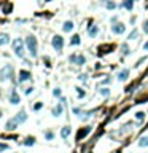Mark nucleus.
<instances>
[{
  "label": "nucleus",
  "mask_w": 148,
  "mask_h": 153,
  "mask_svg": "<svg viewBox=\"0 0 148 153\" xmlns=\"http://www.w3.org/2000/svg\"><path fill=\"white\" fill-rule=\"evenodd\" d=\"M26 46H27V50H29L30 56L32 58H37V38H35L34 35H29L26 38Z\"/></svg>",
  "instance_id": "nucleus-1"
},
{
  "label": "nucleus",
  "mask_w": 148,
  "mask_h": 153,
  "mask_svg": "<svg viewBox=\"0 0 148 153\" xmlns=\"http://www.w3.org/2000/svg\"><path fill=\"white\" fill-rule=\"evenodd\" d=\"M13 51L18 58H24V41L21 38H16L13 41Z\"/></svg>",
  "instance_id": "nucleus-2"
},
{
  "label": "nucleus",
  "mask_w": 148,
  "mask_h": 153,
  "mask_svg": "<svg viewBox=\"0 0 148 153\" xmlns=\"http://www.w3.org/2000/svg\"><path fill=\"white\" fill-rule=\"evenodd\" d=\"M11 77H13V67L10 64H7V66L2 69V72H0V80L5 81V80H10Z\"/></svg>",
  "instance_id": "nucleus-3"
},
{
  "label": "nucleus",
  "mask_w": 148,
  "mask_h": 153,
  "mask_svg": "<svg viewBox=\"0 0 148 153\" xmlns=\"http://www.w3.org/2000/svg\"><path fill=\"white\" fill-rule=\"evenodd\" d=\"M51 45H53V48L56 50V51H61L62 46H64V38H62L61 35H54L53 40H51Z\"/></svg>",
  "instance_id": "nucleus-4"
},
{
  "label": "nucleus",
  "mask_w": 148,
  "mask_h": 153,
  "mask_svg": "<svg viewBox=\"0 0 148 153\" xmlns=\"http://www.w3.org/2000/svg\"><path fill=\"white\" fill-rule=\"evenodd\" d=\"M124 30H126V26L123 24V22H115V24L112 26V32L116 35H121L124 34Z\"/></svg>",
  "instance_id": "nucleus-5"
},
{
  "label": "nucleus",
  "mask_w": 148,
  "mask_h": 153,
  "mask_svg": "<svg viewBox=\"0 0 148 153\" xmlns=\"http://www.w3.org/2000/svg\"><path fill=\"white\" fill-rule=\"evenodd\" d=\"M68 61H70L72 64H78V66H83V64L86 62V58L83 56V54H78V56H75V54H72V56L68 58Z\"/></svg>",
  "instance_id": "nucleus-6"
},
{
  "label": "nucleus",
  "mask_w": 148,
  "mask_h": 153,
  "mask_svg": "<svg viewBox=\"0 0 148 153\" xmlns=\"http://www.w3.org/2000/svg\"><path fill=\"white\" fill-rule=\"evenodd\" d=\"M10 102L13 105H16V104H19L21 102V96L18 94L16 91H11V94H10Z\"/></svg>",
  "instance_id": "nucleus-7"
},
{
  "label": "nucleus",
  "mask_w": 148,
  "mask_h": 153,
  "mask_svg": "<svg viewBox=\"0 0 148 153\" xmlns=\"http://www.w3.org/2000/svg\"><path fill=\"white\" fill-rule=\"evenodd\" d=\"M13 120H15V121H16L18 124H21V123H24L26 120H27V115H26V112H19V113H18Z\"/></svg>",
  "instance_id": "nucleus-8"
},
{
  "label": "nucleus",
  "mask_w": 148,
  "mask_h": 153,
  "mask_svg": "<svg viewBox=\"0 0 148 153\" xmlns=\"http://www.w3.org/2000/svg\"><path fill=\"white\" fill-rule=\"evenodd\" d=\"M91 132V128H85V129H80L78 131V134H77V140H81L83 137H86L88 134Z\"/></svg>",
  "instance_id": "nucleus-9"
},
{
  "label": "nucleus",
  "mask_w": 148,
  "mask_h": 153,
  "mask_svg": "<svg viewBox=\"0 0 148 153\" xmlns=\"http://www.w3.org/2000/svg\"><path fill=\"white\" fill-rule=\"evenodd\" d=\"M88 34H89L91 38H94V37H97V34H99V27H97V26H91L89 29H88Z\"/></svg>",
  "instance_id": "nucleus-10"
},
{
  "label": "nucleus",
  "mask_w": 148,
  "mask_h": 153,
  "mask_svg": "<svg viewBox=\"0 0 148 153\" xmlns=\"http://www.w3.org/2000/svg\"><path fill=\"white\" fill-rule=\"evenodd\" d=\"M127 77H129V70H127V69H124V70H121L118 73V80L119 81H126Z\"/></svg>",
  "instance_id": "nucleus-11"
},
{
  "label": "nucleus",
  "mask_w": 148,
  "mask_h": 153,
  "mask_svg": "<svg viewBox=\"0 0 148 153\" xmlns=\"http://www.w3.org/2000/svg\"><path fill=\"white\" fill-rule=\"evenodd\" d=\"M62 102H64V99L61 101V104H57L56 107L53 109V115H54V117H61V113H62Z\"/></svg>",
  "instance_id": "nucleus-12"
},
{
  "label": "nucleus",
  "mask_w": 148,
  "mask_h": 153,
  "mask_svg": "<svg viewBox=\"0 0 148 153\" xmlns=\"http://www.w3.org/2000/svg\"><path fill=\"white\" fill-rule=\"evenodd\" d=\"M121 7L126 8V10H129V11H132V8H134V0H124V2L121 3Z\"/></svg>",
  "instance_id": "nucleus-13"
},
{
  "label": "nucleus",
  "mask_w": 148,
  "mask_h": 153,
  "mask_svg": "<svg viewBox=\"0 0 148 153\" xmlns=\"http://www.w3.org/2000/svg\"><path fill=\"white\" fill-rule=\"evenodd\" d=\"M10 43V35L8 34H0V46Z\"/></svg>",
  "instance_id": "nucleus-14"
},
{
  "label": "nucleus",
  "mask_w": 148,
  "mask_h": 153,
  "mask_svg": "<svg viewBox=\"0 0 148 153\" xmlns=\"http://www.w3.org/2000/svg\"><path fill=\"white\" fill-rule=\"evenodd\" d=\"M62 30L64 32H72L73 30V22L72 21H66V22H64V26H62Z\"/></svg>",
  "instance_id": "nucleus-15"
},
{
  "label": "nucleus",
  "mask_w": 148,
  "mask_h": 153,
  "mask_svg": "<svg viewBox=\"0 0 148 153\" xmlns=\"http://www.w3.org/2000/svg\"><path fill=\"white\" fill-rule=\"evenodd\" d=\"M30 78V73L27 72V70H21L19 72V80L18 81H26V80H29Z\"/></svg>",
  "instance_id": "nucleus-16"
},
{
  "label": "nucleus",
  "mask_w": 148,
  "mask_h": 153,
  "mask_svg": "<svg viewBox=\"0 0 148 153\" xmlns=\"http://www.w3.org/2000/svg\"><path fill=\"white\" fill-rule=\"evenodd\" d=\"M5 128L8 129V131H13V129H16L18 128V123L15 121V120H10V121H7V124H5Z\"/></svg>",
  "instance_id": "nucleus-17"
},
{
  "label": "nucleus",
  "mask_w": 148,
  "mask_h": 153,
  "mask_svg": "<svg viewBox=\"0 0 148 153\" xmlns=\"http://www.w3.org/2000/svg\"><path fill=\"white\" fill-rule=\"evenodd\" d=\"M68 136H70V128H67V126L62 128V129H61V137H62V139H67Z\"/></svg>",
  "instance_id": "nucleus-18"
},
{
  "label": "nucleus",
  "mask_w": 148,
  "mask_h": 153,
  "mask_svg": "<svg viewBox=\"0 0 148 153\" xmlns=\"http://www.w3.org/2000/svg\"><path fill=\"white\" fill-rule=\"evenodd\" d=\"M138 145H140V147H148V136L140 137V140H138Z\"/></svg>",
  "instance_id": "nucleus-19"
},
{
  "label": "nucleus",
  "mask_w": 148,
  "mask_h": 153,
  "mask_svg": "<svg viewBox=\"0 0 148 153\" xmlns=\"http://www.w3.org/2000/svg\"><path fill=\"white\" fill-rule=\"evenodd\" d=\"M137 35H138V32H137L135 29H134V30L131 32V34H129V37H127V40H135V38H137Z\"/></svg>",
  "instance_id": "nucleus-20"
},
{
  "label": "nucleus",
  "mask_w": 148,
  "mask_h": 153,
  "mask_svg": "<svg viewBox=\"0 0 148 153\" xmlns=\"http://www.w3.org/2000/svg\"><path fill=\"white\" fill-rule=\"evenodd\" d=\"M70 43H72V45H80V37H78V35H73L72 40H70Z\"/></svg>",
  "instance_id": "nucleus-21"
},
{
  "label": "nucleus",
  "mask_w": 148,
  "mask_h": 153,
  "mask_svg": "<svg viewBox=\"0 0 148 153\" xmlns=\"http://www.w3.org/2000/svg\"><path fill=\"white\" fill-rule=\"evenodd\" d=\"M121 53L124 54V56H127V54H129V48H127V45H121Z\"/></svg>",
  "instance_id": "nucleus-22"
},
{
  "label": "nucleus",
  "mask_w": 148,
  "mask_h": 153,
  "mask_svg": "<svg viewBox=\"0 0 148 153\" xmlns=\"http://www.w3.org/2000/svg\"><path fill=\"white\" fill-rule=\"evenodd\" d=\"M107 8H108V10H113V8H116V3L112 2V0H108V2H107Z\"/></svg>",
  "instance_id": "nucleus-23"
},
{
  "label": "nucleus",
  "mask_w": 148,
  "mask_h": 153,
  "mask_svg": "<svg viewBox=\"0 0 148 153\" xmlns=\"http://www.w3.org/2000/svg\"><path fill=\"white\" fill-rule=\"evenodd\" d=\"M135 118L138 120V121H142V120L145 118V113H143V112H137V113H135Z\"/></svg>",
  "instance_id": "nucleus-24"
},
{
  "label": "nucleus",
  "mask_w": 148,
  "mask_h": 153,
  "mask_svg": "<svg viewBox=\"0 0 148 153\" xmlns=\"http://www.w3.org/2000/svg\"><path fill=\"white\" fill-rule=\"evenodd\" d=\"M34 142H35V139L34 137H29V139H26L24 145H34Z\"/></svg>",
  "instance_id": "nucleus-25"
},
{
  "label": "nucleus",
  "mask_w": 148,
  "mask_h": 153,
  "mask_svg": "<svg viewBox=\"0 0 148 153\" xmlns=\"http://www.w3.org/2000/svg\"><path fill=\"white\" fill-rule=\"evenodd\" d=\"M11 8H13V5H11V3H8L7 7H3V13H7V15H8V13L11 11Z\"/></svg>",
  "instance_id": "nucleus-26"
},
{
  "label": "nucleus",
  "mask_w": 148,
  "mask_h": 153,
  "mask_svg": "<svg viewBox=\"0 0 148 153\" xmlns=\"http://www.w3.org/2000/svg\"><path fill=\"white\" fill-rule=\"evenodd\" d=\"M77 92H78V97H85V94H86L83 89H80V88H77Z\"/></svg>",
  "instance_id": "nucleus-27"
},
{
  "label": "nucleus",
  "mask_w": 148,
  "mask_h": 153,
  "mask_svg": "<svg viewBox=\"0 0 148 153\" xmlns=\"http://www.w3.org/2000/svg\"><path fill=\"white\" fill-rule=\"evenodd\" d=\"M5 150H8V145L7 143H0V152H5Z\"/></svg>",
  "instance_id": "nucleus-28"
},
{
  "label": "nucleus",
  "mask_w": 148,
  "mask_h": 153,
  "mask_svg": "<svg viewBox=\"0 0 148 153\" xmlns=\"http://www.w3.org/2000/svg\"><path fill=\"white\" fill-rule=\"evenodd\" d=\"M100 94H102V96H108V94H110V91L104 88V89H100Z\"/></svg>",
  "instance_id": "nucleus-29"
},
{
  "label": "nucleus",
  "mask_w": 148,
  "mask_h": 153,
  "mask_svg": "<svg viewBox=\"0 0 148 153\" xmlns=\"http://www.w3.org/2000/svg\"><path fill=\"white\" fill-rule=\"evenodd\" d=\"M143 32H145V34H148V19L145 21V24H143Z\"/></svg>",
  "instance_id": "nucleus-30"
},
{
  "label": "nucleus",
  "mask_w": 148,
  "mask_h": 153,
  "mask_svg": "<svg viewBox=\"0 0 148 153\" xmlns=\"http://www.w3.org/2000/svg\"><path fill=\"white\" fill-rule=\"evenodd\" d=\"M53 94L56 96V97H61V89H54V91H53Z\"/></svg>",
  "instance_id": "nucleus-31"
},
{
  "label": "nucleus",
  "mask_w": 148,
  "mask_h": 153,
  "mask_svg": "<svg viewBox=\"0 0 148 153\" xmlns=\"http://www.w3.org/2000/svg\"><path fill=\"white\" fill-rule=\"evenodd\" d=\"M41 105H43L41 102H38V104H35V105H34V110H40V109H41Z\"/></svg>",
  "instance_id": "nucleus-32"
},
{
  "label": "nucleus",
  "mask_w": 148,
  "mask_h": 153,
  "mask_svg": "<svg viewBox=\"0 0 148 153\" xmlns=\"http://www.w3.org/2000/svg\"><path fill=\"white\" fill-rule=\"evenodd\" d=\"M46 139H48V140H51V139H53V132H46Z\"/></svg>",
  "instance_id": "nucleus-33"
},
{
  "label": "nucleus",
  "mask_w": 148,
  "mask_h": 153,
  "mask_svg": "<svg viewBox=\"0 0 148 153\" xmlns=\"http://www.w3.org/2000/svg\"><path fill=\"white\" fill-rule=\"evenodd\" d=\"M32 92H34V88H27L26 89V94H32Z\"/></svg>",
  "instance_id": "nucleus-34"
},
{
  "label": "nucleus",
  "mask_w": 148,
  "mask_h": 153,
  "mask_svg": "<svg viewBox=\"0 0 148 153\" xmlns=\"http://www.w3.org/2000/svg\"><path fill=\"white\" fill-rule=\"evenodd\" d=\"M102 83H104V85H108V83H110V78H105V80H104Z\"/></svg>",
  "instance_id": "nucleus-35"
},
{
  "label": "nucleus",
  "mask_w": 148,
  "mask_h": 153,
  "mask_svg": "<svg viewBox=\"0 0 148 153\" xmlns=\"http://www.w3.org/2000/svg\"><path fill=\"white\" fill-rule=\"evenodd\" d=\"M78 78H80L81 81H85V80H86V75H80V77H78Z\"/></svg>",
  "instance_id": "nucleus-36"
},
{
  "label": "nucleus",
  "mask_w": 148,
  "mask_h": 153,
  "mask_svg": "<svg viewBox=\"0 0 148 153\" xmlns=\"http://www.w3.org/2000/svg\"><path fill=\"white\" fill-rule=\"evenodd\" d=\"M143 50H145V51H148V41H147L145 45H143Z\"/></svg>",
  "instance_id": "nucleus-37"
},
{
  "label": "nucleus",
  "mask_w": 148,
  "mask_h": 153,
  "mask_svg": "<svg viewBox=\"0 0 148 153\" xmlns=\"http://www.w3.org/2000/svg\"><path fill=\"white\" fill-rule=\"evenodd\" d=\"M104 2H107V0H104Z\"/></svg>",
  "instance_id": "nucleus-38"
}]
</instances>
